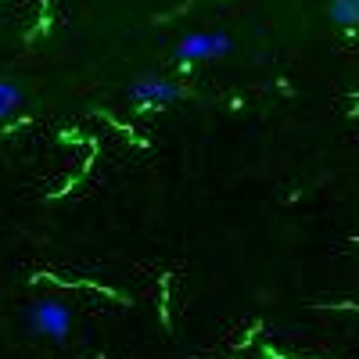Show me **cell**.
Returning a JSON list of instances; mask_svg holds the SVG:
<instances>
[{
  "label": "cell",
  "instance_id": "6da1fadb",
  "mask_svg": "<svg viewBox=\"0 0 359 359\" xmlns=\"http://www.w3.org/2000/svg\"><path fill=\"white\" fill-rule=\"evenodd\" d=\"M22 323L33 338H47V341H65L72 334V309L57 298H36L29 302L22 313Z\"/></svg>",
  "mask_w": 359,
  "mask_h": 359
},
{
  "label": "cell",
  "instance_id": "7a4b0ae2",
  "mask_svg": "<svg viewBox=\"0 0 359 359\" xmlns=\"http://www.w3.org/2000/svg\"><path fill=\"white\" fill-rule=\"evenodd\" d=\"M180 97H184V90L172 79L155 76V72H147V76L130 83V101L140 104V108H165V104H176Z\"/></svg>",
  "mask_w": 359,
  "mask_h": 359
},
{
  "label": "cell",
  "instance_id": "3957f363",
  "mask_svg": "<svg viewBox=\"0 0 359 359\" xmlns=\"http://www.w3.org/2000/svg\"><path fill=\"white\" fill-rule=\"evenodd\" d=\"M233 50V40L226 33H191L176 43L180 62H216Z\"/></svg>",
  "mask_w": 359,
  "mask_h": 359
},
{
  "label": "cell",
  "instance_id": "277c9868",
  "mask_svg": "<svg viewBox=\"0 0 359 359\" xmlns=\"http://www.w3.org/2000/svg\"><path fill=\"white\" fill-rule=\"evenodd\" d=\"M327 15L341 29H359V0H331Z\"/></svg>",
  "mask_w": 359,
  "mask_h": 359
},
{
  "label": "cell",
  "instance_id": "5b68a950",
  "mask_svg": "<svg viewBox=\"0 0 359 359\" xmlns=\"http://www.w3.org/2000/svg\"><path fill=\"white\" fill-rule=\"evenodd\" d=\"M22 104H25L22 86L11 79H0V118H11L15 111H22Z\"/></svg>",
  "mask_w": 359,
  "mask_h": 359
}]
</instances>
